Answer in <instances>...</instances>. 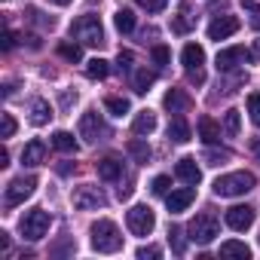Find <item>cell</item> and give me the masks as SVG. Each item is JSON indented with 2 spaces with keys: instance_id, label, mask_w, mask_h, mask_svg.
Masks as SVG:
<instances>
[{
  "instance_id": "1",
  "label": "cell",
  "mask_w": 260,
  "mask_h": 260,
  "mask_svg": "<svg viewBox=\"0 0 260 260\" xmlns=\"http://www.w3.org/2000/svg\"><path fill=\"white\" fill-rule=\"evenodd\" d=\"M89 236H92V248H95L98 254H116V251L122 248L119 226H116L113 220H107V217L95 220V223H92V230H89Z\"/></svg>"
},
{
  "instance_id": "2",
  "label": "cell",
  "mask_w": 260,
  "mask_h": 260,
  "mask_svg": "<svg viewBox=\"0 0 260 260\" xmlns=\"http://www.w3.org/2000/svg\"><path fill=\"white\" fill-rule=\"evenodd\" d=\"M254 175L251 172H230L223 178L214 181V196L220 199H233V196H245L248 190H254Z\"/></svg>"
},
{
  "instance_id": "3",
  "label": "cell",
  "mask_w": 260,
  "mask_h": 260,
  "mask_svg": "<svg viewBox=\"0 0 260 260\" xmlns=\"http://www.w3.org/2000/svg\"><path fill=\"white\" fill-rule=\"evenodd\" d=\"M71 37H77L83 46H101L104 43V28H101V19L98 16H80L74 25H71Z\"/></svg>"
},
{
  "instance_id": "4",
  "label": "cell",
  "mask_w": 260,
  "mask_h": 260,
  "mask_svg": "<svg viewBox=\"0 0 260 260\" xmlns=\"http://www.w3.org/2000/svg\"><path fill=\"white\" fill-rule=\"evenodd\" d=\"M187 233H190V242H196V245H208V242H214V236L220 233V220L214 217V214H196L190 223H187Z\"/></svg>"
},
{
  "instance_id": "5",
  "label": "cell",
  "mask_w": 260,
  "mask_h": 260,
  "mask_svg": "<svg viewBox=\"0 0 260 260\" xmlns=\"http://www.w3.org/2000/svg\"><path fill=\"white\" fill-rule=\"evenodd\" d=\"M80 138L86 144H98V141H107L110 138V125L101 119L98 110H89L80 116Z\"/></svg>"
},
{
  "instance_id": "6",
  "label": "cell",
  "mask_w": 260,
  "mask_h": 260,
  "mask_svg": "<svg viewBox=\"0 0 260 260\" xmlns=\"http://www.w3.org/2000/svg\"><path fill=\"white\" fill-rule=\"evenodd\" d=\"M49 223H52V217H49L43 208H34V211H25V217L19 220V230H22L25 239L37 242V239H43V236L49 233Z\"/></svg>"
},
{
  "instance_id": "7",
  "label": "cell",
  "mask_w": 260,
  "mask_h": 260,
  "mask_svg": "<svg viewBox=\"0 0 260 260\" xmlns=\"http://www.w3.org/2000/svg\"><path fill=\"white\" fill-rule=\"evenodd\" d=\"M34 190H37V178H34V175L13 178V181H10V187H7V196H4L7 208H16V205H22L25 199H31V196H34Z\"/></svg>"
},
{
  "instance_id": "8",
  "label": "cell",
  "mask_w": 260,
  "mask_h": 260,
  "mask_svg": "<svg viewBox=\"0 0 260 260\" xmlns=\"http://www.w3.org/2000/svg\"><path fill=\"white\" fill-rule=\"evenodd\" d=\"M125 223H128V230H132V236H150L153 226H156V217H153L150 205H135V208H128Z\"/></svg>"
},
{
  "instance_id": "9",
  "label": "cell",
  "mask_w": 260,
  "mask_h": 260,
  "mask_svg": "<svg viewBox=\"0 0 260 260\" xmlns=\"http://www.w3.org/2000/svg\"><path fill=\"white\" fill-rule=\"evenodd\" d=\"M107 205V196L101 193V187H92V184H83L74 190V208L80 211H95V208H104Z\"/></svg>"
},
{
  "instance_id": "10",
  "label": "cell",
  "mask_w": 260,
  "mask_h": 260,
  "mask_svg": "<svg viewBox=\"0 0 260 260\" xmlns=\"http://www.w3.org/2000/svg\"><path fill=\"white\" fill-rule=\"evenodd\" d=\"M245 61H251V55L245 52V46L220 49V52H217V58H214V64H217V71H220V74H230V71H236V68H239V64H245Z\"/></svg>"
},
{
  "instance_id": "11",
  "label": "cell",
  "mask_w": 260,
  "mask_h": 260,
  "mask_svg": "<svg viewBox=\"0 0 260 260\" xmlns=\"http://www.w3.org/2000/svg\"><path fill=\"white\" fill-rule=\"evenodd\" d=\"M254 217H257V211H254L251 205H233V208L226 211V226L236 230V233H245V230L254 223Z\"/></svg>"
},
{
  "instance_id": "12",
  "label": "cell",
  "mask_w": 260,
  "mask_h": 260,
  "mask_svg": "<svg viewBox=\"0 0 260 260\" xmlns=\"http://www.w3.org/2000/svg\"><path fill=\"white\" fill-rule=\"evenodd\" d=\"M242 28V22L236 19V16H220V19H214L211 25H208V40H226V37H233L236 31Z\"/></svg>"
},
{
  "instance_id": "13",
  "label": "cell",
  "mask_w": 260,
  "mask_h": 260,
  "mask_svg": "<svg viewBox=\"0 0 260 260\" xmlns=\"http://www.w3.org/2000/svg\"><path fill=\"white\" fill-rule=\"evenodd\" d=\"M193 199H196V190H193V184H190V187H181V190L166 193V208H169L172 214H181V211H187V208L193 205Z\"/></svg>"
},
{
  "instance_id": "14",
  "label": "cell",
  "mask_w": 260,
  "mask_h": 260,
  "mask_svg": "<svg viewBox=\"0 0 260 260\" xmlns=\"http://www.w3.org/2000/svg\"><path fill=\"white\" fill-rule=\"evenodd\" d=\"M43 162H46V144H43L40 138L28 141V144H25V150H22V166L37 169V166H43Z\"/></svg>"
},
{
  "instance_id": "15",
  "label": "cell",
  "mask_w": 260,
  "mask_h": 260,
  "mask_svg": "<svg viewBox=\"0 0 260 260\" xmlns=\"http://www.w3.org/2000/svg\"><path fill=\"white\" fill-rule=\"evenodd\" d=\"M175 175L184 181V184H199L202 181V172H199V166H196V159H190V156H184V159H178V166H175Z\"/></svg>"
},
{
  "instance_id": "16",
  "label": "cell",
  "mask_w": 260,
  "mask_h": 260,
  "mask_svg": "<svg viewBox=\"0 0 260 260\" xmlns=\"http://www.w3.org/2000/svg\"><path fill=\"white\" fill-rule=\"evenodd\" d=\"M196 132H199V138H202L205 144H217V141H220V135H223V128H220V122H214L211 116H199Z\"/></svg>"
},
{
  "instance_id": "17",
  "label": "cell",
  "mask_w": 260,
  "mask_h": 260,
  "mask_svg": "<svg viewBox=\"0 0 260 260\" xmlns=\"http://www.w3.org/2000/svg\"><path fill=\"white\" fill-rule=\"evenodd\" d=\"M181 61H184V68H187V71L202 68V64H205V49H202L199 43H187V46H184V52H181Z\"/></svg>"
},
{
  "instance_id": "18",
  "label": "cell",
  "mask_w": 260,
  "mask_h": 260,
  "mask_svg": "<svg viewBox=\"0 0 260 260\" xmlns=\"http://www.w3.org/2000/svg\"><path fill=\"white\" fill-rule=\"evenodd\" d=\"M162 104H166V110H172V113H184V110L190 107V95L181 92V89H169L166 98H162Z\"/></svg>"
},
{
  "instance_id": "19",
  "label": "cell",
  "mask_w": 260,
  "mask_h": 260,
  "mask_svg": "<svg viewBox=\"0 0 260 260\" xmlns=\"http://www.w3.org/2000/svg\"><path fill=\"white\" fill-rule=\"evenodd\" d=\"M169 138H172L175 144H187V141H190V125H187V119H184L181 113L169 122Z\"/></svg>"
},
{
  "instance_id": "20",
  "label": "cell",
  "mask_w": 260,
  "mask_h": 260,
  "mask_svg": "<svg viewBox=\"0 0 260 260\" xmlns=\"http://www.w3.org/2000/svg\"><path fill=\"white\" fill-rule=\"evenodd\" d=\"M95 169H98V178H101V181H119V175H122V162L113 159V156L101 159Z\"/></svg>"
},
{
  "instance_id": "21",
  "label": "cell",
  "mask_w": 260,
  "mask_h": 260,
  "mask_svg": "<svg viewBox=\"0 0 260 260\" xmlns=\"http://www.w3.org/2000/svg\"><path fill=\"white\" fill-rule=\"evenodd\" d=\"M153 128H156V113L153 110H141L135 116V122H132V132L135 135H150Z\"/></svg>"
},
{
  "instance_id": "22",
  "label": "cell",
  "mask_w": 260,
  "mask_h": 260,
  "mask_svg": "<svg viewBox=\"0 0 260 260\" xmlns=\"http://www.w3.org/2000/svg\"><path fill=\"white\" fill-rule=\"evenodd\" d=\"M49 119H52V107H49V101L34 98V104H31V122H34V125H46Z\"/></svg>"
},
{
  "instance_id": "23",
  "label": "cell",
  "mask_w": 260,
  "mask_h": 260,
  "mask_svg": "<svg viewBox=\"0 0 260 260\" xmlns=\"http://www.w3.org/2000/svg\"><path fill=\"white\" fill-rule=\"evenodd\" d=\"M125 150L135 156V162H150V156H153L150 144H147V141H141V138H132V141L125 144Z\"/></svg>"
},
{
  "instance_id": "24",
  "label": "cell",
  "mask_w": 260,
  "mask_h": 260,
  "mask_svg": "<svg viewBox=\"0 0 260 260\" xmlns=\"http://www.w3.org/2000/svg\"><path fill=\"white\" fill-rule=\"evenodd\" d=\"M153 83H156V71H147V68L135 71V80H132V86H135V92H138V95L150 92V86H153Z\"/></svg>"
},
{
  "instance_id": "25",
  "label": "cell",
  "mask_w": 260,
  "mask_h": 260,
  "mask_svg": "<svg viewBox=\"0 0 260 260\" xmlns=\"http://www.w3.org/2000/svg\"><path fill=\"white\" fill-rule=\"evenodd\" d=\"M239 128H242V113H239L236 107H230V110L223 113V135H226V138H236Z\"/></svg>"
},
{
  "instance_id": "26",
  "label": "cell",
  "mask_w": 260,
  "mask_h": 260,
  "mask_svg": "<svg viewBox=\"0 0 260 260\" xmlns=\"http://www.w3.org/2000/svg\"><path fill=\"white\" fill-rule=\"evenodd\" d=\"M113 25H116L119 34H132V31H135V13H132V10H116Z\"/></svg>"
},
{
  "instance_id": "27",
  "label": "cell",
  "mask_w": 260,
  "mask_h": 260,
  "mask_svg": "<svg viewBox=\"0 0 260 260\" xmlns=\"http://www.w3.org/2000/svg\"><path fill=\"white\" fill-rule=\"evenodd\" d=\"M220 254H223V257H242V260H248V257H251V248H248L245 242L230 239V242H223V245H220Z\"/></svg>"
},
{
  "instance_id": "28",
  "label": "cell",
  "mask_w": 260,
  "mask_h": 260,
  "mask_svg": "<svg viewBox=\"0 0 260 260\" xmlns=\"http://www.w3.org/2000/svg\"><path fill=\"white\" fill-rule=\"evenodd\" d=\"M52 147H55V150H61V153H74V150H77V141H74V135H71V132L58 128V132L52 135Z\"/></svg>"
},
{
  "instance_id": "29",
  "label": "cell",
  "mask_w": 260,
  "mask_h": 260,
  "mask_svg": "<svg viewBox=\"0 0 260 260\" xmlns=\"http://www.w3.org/2000/svg\"><path fill=\"white\" fill-rule=\"evenodd\" d=\"M110 74V64L104 61V58H92V61H86V77L89 80H104Z\"/></svg>"
},
{
  "instance_id": "30",
  "label": "cell",
  "mask_w": 260,
  "mask_h": 260,
  "mask_svg": "<svg viewBox=\"0 0 260 260\" xmlns=\"http://www.w3.org/2000/svg\"><path fill=\"white\" fill-rule=\"evenodd\" d=\"M104 107L113 113V116H125L128 110H132V104H128V98H119V95H110L107 101H104Z\"/></svg>"
},
{
  "instance_id": "31",
  "label": "cell",
  "mask_w": 260,
  "mask_h": 260,
  "mask_svg": "<svg viewBox=\"0 0 260 260\" xmlns=\"http://www.w3.org/2000/svg\"><path fill=\"white\" fill-rule=\"evenodd\" d=\"M58 55L68 61H80L83 58V46L80 43H58Z\"/></svg>"
},
{
  "instance_id": "32",
  "label": "cell",
  "mask_w": 260,
  "mask_h": 260,
  "mask_svg": "<svg viewBox=\"0 0 260 260\" xmlns=\"http://www.w3.org/2000/svg\"><path fill=\"white\" fill-rule=\"evenodd\" d=\"M169 245H172V251H175V254H184V251H187V242H184V230L172 226V230H169Z\"/></svg>"
},
{
  "instance_id": "33",
  "label": "cell",
  "mask_w": 260,
  "mask_h": 260,
  "mask_svg": "<svg viewBox=\"0 0 260 260\" xmlns=\"http://www.w3.org/2000/svg\"><path fill=\"white\" fill-rule=\"evenodd\" d=\"M0 138H13L16 135V119H13V113H0Z\"/></svg>"
},
{
  "instance_id": "34",
  "label": "cell",
  "mask_w": 260,
  "mask_h": 260,
  "mask_svg": "<svg viewBox=\"0 0 260 260\" xmlns=\"http://www.w3.org/2000/svg\"><path fill=\"white\" fill-rule=\"evenodd\" d=\"M172 28H175L178 34H187V31L193 28V19L187 16V10H181V16H175V22H172Z\"/></svg>"
},
{
  "instance_id": "35",
  "label": "cell",
  "mask_w": 260,
  "mask_h": 260,
  "mask_svg": "<svg viewBox=\"0 0 260 260\" xmlns=\"http://www.w3.org/2000/svg\"><path fill=\"white\" fill-rule=\"evenodd\" d=\"M205 162L208 166H223V162H230V150H205Z\"/></svg>"
},
{
  "instance_id": "36",
  "label": "cell",
  "mask_w": 260,
  "mask_h": 260,
  "mask_svg": "<svg viewBox=\"0 0 260 260\" xmlns=\"http://www.w3.org/2000/svg\"><path fill=\"white\" fill-rule=\"evenodd\" d=\"M169 187H172V178H169V175H159V178H153V184H150L153 196H166Z\"/></svg>"
},
{
  "instance_id": "37",
  "label": "cell",
  "mask_w": 260,
  "mask_h": 260,
  "mask_svg": "<svg viewBox=\"0 0 260 260\" xmlns=\"http://www.w3.org/2000/svg\"><path fill=\"white\" fill-rule=\"evenodd\" d=\"M150 55H153V64H159V68H166V64H169V58H172L169 46H162V43H159V46H153V52H150Z\"/></svg>"
},
{
  "instance_id": "38",
  "label": "cell",
  "mask_w": 260,
  "mask_h": 260,
  "mask_svg": "<svg viewBox=\"0 0 260 260\" xmlns=\"http://www.w3.org/2000/svg\"><path fill=\"white\" fill-rule=\"evenodd\" d=\"M248 113H251V119L260 125V92H251V95H248Z\"/></svg>"
},
{
  "instance_id": "39",
  "label": "cell",
  "mask_w": 260,
  "mask_h": 260,
  "mask_svg": "<svg viewBox=\"0 0 260 260\" xmlns=\"http://www.w3.org/2000/svg\"><path fill=\"white\" fill-rule=\"evenodd\" d=\"M135 4H138L141 10H147V13H162V10L169 7V0H135Z\"/></svg>"
},
{
  "instance_id": "40",
  "label": "cell",
  "mask_w": 260,
  "mask_h": 260,
  "mask_svg": "<svg viewBox=\"0 0 260 260\" xmlns=\"http://www.w3.org/2000/svg\"><path fill=\"white\" fill-rule=\"evenodd\" d=\"M132 61H135V55H132V52H128V49H119V55H116V68H119L122 74L132 68Z\"/></svg>"
},
{
  "instance_id": "41",
  "label": "cell",
  "mask_w": 260,
  "mask_h": 260,
  "mask_svg": "<svg viewBox=\"0 0 260 260\" xmlns=\"http://www.w3.org/2000/svg\"><path fill=\"white\" fill-rule=\"evenodd\" d=\"M138 257H141V260H147V257H162V248H156V245H141V248H138Z\"/></svg>"
},
{
  "instance_id": "42",
  "label": "cell",
  "mask_w": 260,
  "mask_h": 260,
  "mask_svg": "<svg viewBox=\"0 0 260 260\" xmlns=\"http://www.w3.org/2000/svg\"><path fill=\"white\" fill-rule=\"evenodd\" d=\"M187 80H190L193 86H202V83H205V74H202V68H193V71H187Z\"/></svg>"
},
{
  "instance_id": "43",
  "label": "cell",
  "mask_w": 260,
  "mask_h": 260,
  "mask_svg": "<svg viewBox=\"0 0 260 260\" xmlns=\"http://www.w3.org/2000/svg\"><path fill=\"white\" fill-rule=\"evenodd\" d=\"M0 46H4V49H13V46H16V34H13V31H4V40H0Z\"/></svg>"
},
{
  "instance_id": "44",
  "label": "cell",
  "mask_w": 260,
  "mask_h": 260,
  "mask_svg": "<svg viewBox=\"0 0 260 260\" xmlns=\"http://www.w3.org/2000/svg\"><path fill=\"white\" fill-rule=\"evenodd\" d=\"M242 10L254 16V13H260V4H257V0H242Z\"/></svg>"
},
{
  "instance_id": "45",
  "label": "cell",
  "mask_w": 260,
  "mask_h": 260,
  "mask_svg": "<svg viewBox=\"0 0 260 260\" xmlns=\"http://www.w3.org/2000/svg\"><path fill=\"white\" fill-rule=\"evenodd\" d=\"M74 101H77V92H61V104L64 107H71Z\"/></svg>"
},
{
  "instance_id": "46",
  "label": "cell",
  "mask_w": 260,
  "mask_h": 260,
  "mask_svg": "<svg viewBox=\"0 0 260 260\" xmlns=\"http://www.w3.org/2000/svg\"><path fill=\"white\" fill-rule=\"evenodd\" d=\"M0 251H10V233H0Z\"/></svg>"
},
{
  "instance_id": "47",
  "label": "cell",
  "mask_w": 260,
  "mask_h": 260,
  "mask_svg": "<svg viewBox=\"0 0 260 260\" xmlns=\"http://www.w3.org/2000/svg\"><path fill=\"white\" fill-rule=\"evenodd\" d=\"M248 55H251V61H260V40L251 46V52H248Z\"/></svg>"
},
{
  "instance_id": "48",
  "label": "cell",
  "mask_w": 260,
  "mask_h": 260,
  "mask_svg": "<svg viewBox=\"0 0 260 260\" xmlns=\"http://www.w3.org/2000/svg\"><path fill=\"white\" fill-rule=\"evenodd\" d=\"M71 172H74V166H71V162H61V166H58V175H71Z\"/></svg>"
},
{
  "instance_id": "49",
  "label": "cell",
  "mask_w": 260,
  "mask_h": 260,
  "mask_svg": "<svg viewBox=\"0 0 260 260\" xmlns=\"http://www.w3.org/2000/svg\"><path fill=\"white\" fill-rule=\"evenodd\" d=\"M4 166H10V153H7V150H0V169H4Z\"/></svg>"
},
{
  "instance_id": "50",
  "label": "cell",
  "mask_w": 260,
  "mask_h": 260,
  "mask_svg": "<svg viewBox=\"0 0 260 260\" xmlns=\"http://www.w3.org/2000/svg\"><path fill=\"white\" fill-rule=\"evenodd\" d=\"M251 28H254V31H260V13H254V16H251Z\"/></svg>"
},
{
  "instance_id": "51",
  "label": "cell",
  "mask_w": 260,
  "mask_h": 260,
  "mask_svg": "<svg viewBox=\"0 0 260 260\" xmlns=\"http://www.w3.org/2000/svg\"><path fill=\"white\" fill-rule=\"evenodd\" d=\"M251 150H254V156H257V162H260V138H257V141L251 144Z\"/></svg>"
},
{
  "instance_id": "52",
  "label": "cell",
  "mask_w": 260,
  "mask_h": 260,
  "mask_svg": "<svg viewBox=\"0 0 260 260\" xmlns=\"http://www.w3.org/2000/svg\"><path fill=\"white\" fill-rule=\"evenodd\" d=\"M49 4H52V7H68L71 0H49Z\"/></svg>"
}]
</instances>
